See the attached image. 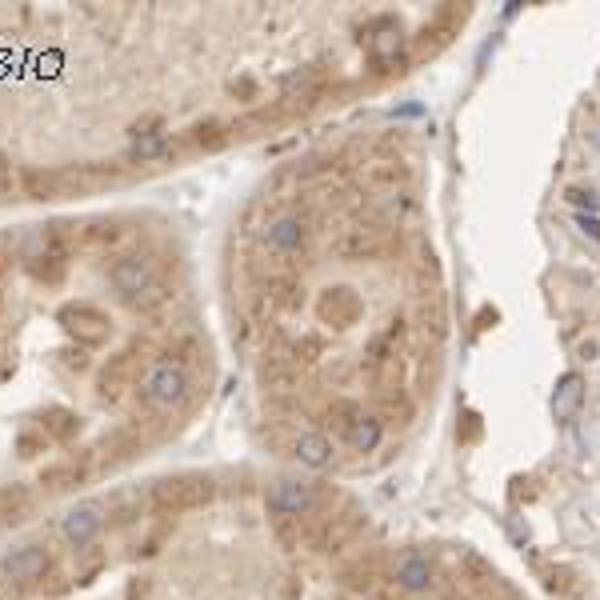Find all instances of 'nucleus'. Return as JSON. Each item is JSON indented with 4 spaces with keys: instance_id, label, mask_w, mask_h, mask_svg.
Instances as JSON below:
<instances>
[{
    "instance_id": "f257e3e1",
    "label": "nucleus",
    "mask_w": 600,
    "mask_h": 600,
    "mask_svg": "<svg viewBox=\"0 0 600 600\" xmlns=\"http://www.w3.org/2000/svg\"><path fill=\"white\" fill-rule=\"evenodd\" d=\"M140 392H144L148 404L172 408V404H180V400L188 396V372H184L180 364H172V360H156V364L144 372Z\"/></svg>"
},
{
    "instance_id": "f03ea898",
    "label": "nucleus",
    "mask_w": 600,
    "mask_h": 600,
    "mask_svg": "<svg viewBox=\"0 0 600 600\" xmlns=\"http://www.w3.org/2000/svg\"><path fill=\"white\" fill-rule=\"evenodd\" d=\"M108 280H112V288H116L120 296L140 300V296L156 284V272H152V260H144V256H120V260L112 264Z\"/></svg>"
},
{
    "instance_id": "7ed1b4c3",
    "label": "nucleus",
    "mask_w": 600,
    "mask_h": 600,
    "mask_svg": "<svg viewBox=\"0 0 600 600\" xmlns=\"http://www.w3.org/2000/svg\"><path fill=\"white\" fill-rule=\"evenodd\" d=\"M100 528H104V508H100L96 500H84V504L68 508L64 520H60V536H64L72 548L92 544V540L100 536Z\"/></svg>"
},
{
    "instance_id": "20e7f679",
    "label": "nucleus",
    "mask_w": 600,
    "mask_h": 600,
    "mask_svg": "<svg viewBox=\"0 0 600 600\" xmlns=\"http://www.w3.org/2000/svg\"><path fill=\"white\" fill-rule=\"evenodd\" d=\"M316 312H320V320H324V324L348 328V324H356V316L364 312V300H360L348 284H332V288H324V292H320Z\"/></svg>"
},
{
    "instance_id": "39448f33",
    "label": "nucleus",
    "mask_w": 600,
    "mask_h": 600,
    "mask_svg": "<svg viewBox=\"0 0 600 600\" xmlns=\"http://www.w3.org/2000/svg\"><path fill=\"white\" fill-rule=\"evenodd\" d=\"M268 504L284 516H304L312 504H316V488L308 480H296V476H280L268 492Z\"/></svg>"
},
{
    "instance_id": "423d86ee",
    "label": "nucleus",
    "mask_w": 600,
    "mask_h": 600,
    "mask_svg": "<svg viewBox=\"0 0 600 600\" xmlns=\"http://www.w3.org/2000/svg\"><path fill=\"white\" fill-rule=\"evenodd\" d=\"M44 568H48V552H44L40 544H24V548H16V552H8V556L0 560V572H4V580H12V584L40 580Z\"/></svg>"
},
{
    "instance_id": "0eeeda50",
    "label": "nucleus",
    "mask_w": 600,
    "mask_h": 600,
    "mask_svg": "<svg viewBox=\"0 0 600 600\" xmlns=\"http://www.w3.org/2000/svg\"><path fill=\"white\" fill-rule=\"evenodd\" d=\"M264 244L284 252V256H296L304 244H308V228L300 216H276L268 228H264Z\"/></svg>"
},
{
    "instance_id": "6e6552de",
    "label": "nucleus",
    "mask_w": 600,
    "mask_h": 600,
    "mask_svg": "<svg viewBox=\"0 0 600 600\" xmlns=\"http://www.w3.org/2000/svg\"><path fill=\"white\" fill-rule=\"evenodd\" d=\"M400 52H404V32H400V24L380 20V24L372 28V36H368V56H372L380 68H388V64L400 60Z\"/></svg>"
},
{
    "instance_id": "1a4fd4ad",
    "label": "nucleus",
    "mask_w": 600,
    "mask_h": 600,
    "mask_svg": "<svg viewBox=\"0 0 600 600\" xmlns=\"http://www.w3.org/2000/svg\"><path fill=\"white\" fill-rule=\"evenodd\" d=\"M580 404H584V380H580L576 372H564V376L556 380V392H552V416H556L560 424H568V420L580 412Z\"/></svg>"
},
{
    "instance_id": "9d476101",
    "label": "nucleus",
    "mask_w": 600,
    "mask_h": 600,
    "mask_svg": "<svg viewBox=\"0 0 600 600\" xmlns=\"http://www.w3.org/2000/svg\"><path fill=\"white\" fill-rule=\"evenodd\" d=\"M292 456L304 468H328L332 464V440L324 432H300L296 444H292Z\"/></svg>"
},
{
    "instance_id": "9b49d317",
    "label": "nucleus",
    "mask_w": 600,
    "mask_h": 600,
    "mask_svg": "<svg viewBox=\"0 0 600 600\" xmlns=\"http://www.w3.org/2000/svg\"><path fill=\"white\" fill-rule=\"evenodd\" d=\"M396 584H400L404 592H424V588L432 584V564H428V556L404 552L400 564H396Z\"/></svg>"
},
{
    "instance_id": "f8f14e48",
    "label": "nucleus",
    "mask_w": 600,
    "mask_h": 600,
    "mask_svg": "<svg viewBox=\"0 0 600 600\" xmlns=\"http://www.w3.org/2000/svg\"><path fill=\"white\" fill-rule=\"evenodd\" d=\"M380 436H384V428H380V420L376 416H356V424L348 428V444L356 448V452H372L376 444H380Z\"/></svg>"
},
{
    "instance_id": "ddd939ff",
    "label": "nucleus",
    "mask_w": 600,
    "mask_h": 600,
    "mask_svg": "<svg viewBox=\"0 0 600 600\" xmlns=\"http://www.w3.org/2000/svg\"><path fill=\"white\" fill-rule=\"evenodd\" d=\"M164 148H168V136H164V132H140V136L132 140V160H156Z\"/></svg>"
},
{
    "instance_id": "4468645a",
    "label": "nucleus",
    "mask_w": 600,
    "mask_h": 600,
    "mask_svg": "<svg viewBox=\"0 0 600 600\" xmlns=\"http://www.w3.org/2000/svg\"><path fill=\"white\" fill-rule=\"evenodd\" d=\"M564 196H568V204H576V208H588V212H596V204H600V196H596L592 188H588V192H584V188H568Z\"/></svg>"
},
{
    "instance_id": "2eb2a0df",
    "label": "nucleus",
    "mask_w": 600,
    "mask_h": 600,
    "mask_svg": "<svg viewBox=\"0 0 600 600\" xmlns=\"http://www.w3.org/2000/svg\"><path fill=\"white\" fill-rule=\"evenodd\" d=\"M576 228H580L584 236H592V240H600V220H596L592 212H576Z\"/></svg>"
}]
</instances>
